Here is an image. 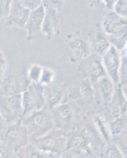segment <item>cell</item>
Wrapping results in <instances>:
<instances>
[{
  "mask_svg": "<svg viewBox=\"0 0 127 158\" xmlns=\"http://www.w3.org/2000/svg\"><path fill=\"white\" fill-rule=\"evenodd\" d=\"M55 129L64 131L69 130L74 120V110L68 103H61L52 108Z\"/></svg>",
  "mask_w": 127,
  "mask_h": 158,
  "instance_id": "cell-9",
  "label": "cell"
},
{
  "mask_svg": "<svg viewBox=\"0 0 127 158\" xmlns=\"http://www.w3.org/2000/svg\"><path fill=\"white\" fill-rule=\"evenodd\" d=\"M44 96L46 106L52 109L61 104L60 102L64 97V91L59 87L53 85L44 86Z\"/></svg>",
  "mask_w": 127,
  "mask_h": 158,
  "instance_id": "cell-18",
  "label": "cell"
},
{
  "mask_svg": "<svg viewBox=\"0 0 127 158\" xmlns=\"http://www.w3.org/2000/svg\"><path fill=\"white\" fill-rule=\"evenodd\" d=\"M68 138L66 132L54 128L46 135L31 140L30 143L40 150L59 156L67 150Z\"/></svg>",
  "mask_w": 127,
  "mask_h": 158,
  "instance_id": "cell-4",
  "label": "cell"
},
{
  "mask_svg": "<svg viewBox=\"0 0 127 158\" xmlns=\"http://www.w3.org/2000/svg\"><path fill=\"white\" fill-rule=\"evenodd\" d=\"M107 105L108 115L107 118L113 135L127 129V101L120 85L117 87L114 98Z\"/></svg>",
  "mask_w": 127,
  "mask_h": 158,
  "instance_id": "cell-3",
  "label": "cell"
},
{
  "mask_svg": "<svg viewBox=\"0 0 127 158\" xmlns=\"http://www.w3.org/2000/svg\"><path fill=\"white\" fill-rule=\"evenodd\" d=\"M102 29L109 39L111 46L122 52L127 45V20L114 10H107L103 16Z\"/></svg>",
  "mask_w": 127,
  "mask_h": 158,
  "instance_id": "cell-1",
  "label": "cell"
},
{
  "mask_svg": "<svg viewBox=\"0 0 127 158\" xmlns=\"http://www.w3.org/2000/svg\"><path fill=\"white\" fill-rule=\"evenodd\" d=\"M57 155L46 153L29 143L24 149V158H57Z\"/></svg>",
  "mask_w": 127,
  "mask_h": 158,
  "instance_id": "cell-21",
  "label": "cell"
},
{
  "mask_svg": "<svg viewBox=\"0 0 127 158\" xmlns=\"http://www.w3.org/2000/svg\"><path fill=\"white\" fill-rule=\"evenodd\" d=\"M102 63L105 68L107 76L119 85V70L121 66V52L111 46L107 52L101 58Z\"/></svg>",
  "mask_w": 127,
  "mask_h": 158,
  "instance_id": "cell-10",
  "label": "cell"
},
{
  "mask_svg": "<svg viewBox=\"0 0 127 158\" xmlns=\"http://www.w3.org/2000/svg\"><path fill=\"white\" fill-rule=\"evenodd\" d=\"M89 44L91 52L100 59L111 47V42L103 29H95L91 32Z\"/></svg>",
  "mask_w": 127,
  "mask_h": 158,
  "instance_id": "cell-13",
  "label": "cell"
},
{
  "mask_svg": "<svg viewBox=\"0 0 127 158\" xmlns=\"http://www.w3.org/2000/svg\"><path fill=\"white\" fill-rule=\"evenodd\" d=\"M43 6L46 10V14L42 25V32L46 36L50 38L53 36L58 25L62 2L43 1Z\"/></svg>",
  "mask_w": 127,
  "mask_h": 158,
  "instance_id": "cell-8",
  "label": "cell"
},
{
  "mask_svg": "<svg viewBox=\"0 0 127 158\" xmlns=\"http://www.w3.org/2000/svg\"><path fill=\"white\" fill-rule=\"evenodd\" d=\"M45 14H46V10L44 7L43 2L40 7L31 11L25 27V29L27 32L28 39H33L42 32Z\"/></svg>",
  "mask_w": 127,
  "mask_h": 158,
  "instance_id": "cell-12",
  "label": "cell"
},
{
  "mask_svg": "<svg viewBox=\"0 0 127 158\" xmlns=\"http://www.w3.org/2000/svg\"><path fill=\"white\" fill-rule=\"evenodd\" d=\"M4 148H5V147H4L3 144H2V141H1V139H0V154H1L2 151H3Z\"/></svg>",
  "mask_w": 127,
  "mask_h": 158,
  "instance_id": "cell-36",
  "label": "cell"
},
{
  "mask_svg": "<svg viewBox=\"0 0 127 158\" xmlns=\"http://www.w3.org/2000/svg\"><path fill=\"white\" fill-rule=\"evenodd\" d=\"M55 79V72L49 67H43L40 84L43 86H49L53 84Z\"/></svg>",
  "mask_w": 127,
  "mask_h": 158,
  "instance_id": "cell-26",
  "label": "cell"
},
{
  "mask_svg": "<svg viewBox=\"0 0 127 158\" xmlns=\"http://www.w3.org/2000/svg\"><path fill=\"white\" fill-rule=\"evenodd\" d=\"M96 91L98 92L100 98L105 104H108L114 98L116 93L117 87L114 81L109 77L105 76L101 78L99 81L95 83Z\"/></svg>",
  "mask_w": 127,
  "mask_h": 158,
  "instance_id": "cell-15",
  "label": "cell"
},
{
  "mask_svg": "<svg viewBox=\"0 0 127 158\" xmlns=\"http://www.w3.org/2000/svg\"><path fill=\"white\" fill-rule=\"evenodd\" d=\"M125 158H127V156H125Z\"/></svg>",
  "mask_w": 127,
  "mask_h": 158,
  "instance_id": "cell-37",
  "label": "cell"
},
{
  "mask_svg": "<svg viewBox=\"0 0 127 158\" xmlns=\"http://www.w3.org/2000/svg\"><path fill=\"white\" fill-rule=\"evenodd\" d=\"M127 84V52H121V66L119 70V85Z\"/></svg>",
  "mask_w": 127,
  "mask_h": 158,
  "instance_id": "cell-25",
  "label": "cell"
},
{
  "mask_svg": "<svg viewBox=\"0 0 127 158\" xmlns=\"http://www.w3.org/2000/svg\"><path fill=\"white\" fill-rule=\"evenodd\" d=\"M43 67L41 65L33 64L29 67L27 71V79L30 83H40Z\"/></svg>",
  "mask_w": 127,
  "mask_h": 158,
  "instance_id": "cell-24",
  "label": "cell"
},
{
  "mask_svg": "<svg viewBox=\"0 0 127 158\" xmlns=\"http://www.w3.org/2000/svg\"><path fill=\"white\" fill-rule=\"evenodd\" d=\"M24 149L25 148L16 151L11 148H4L0 158H24Z\"/></svg>",
  "mask_w": 127,
  "mask_h": 158,
  "instance_id": "cell-28",
  "label": "cell"
},
{
  "mask_svg": "<svg viewBox=\"0 0 127 158\" xmlns=\"http://www.w3.org/2000/svg\"><path fill=\"white\" fill-rule=\"evenodd\" d=\"M80 152L73 149H67L63 153L59 155L57 158H80Z\"/></svg>",
  "mask_w": 127,
  "mask_h": 158,
  "instance_id": "cell-33",
  "label": "cell"
},
{
  "mask_svg": "<svg viewBox=\"0 0 127 158\" xmlns=\"http://www.w3.org/2000/svg\"><path fill=\"white\" fill-rule=\"evenodd\" d=\"M22 94L0 97V112L7 124L17 122L22 118Z\"/></svg>",
  "mask_w": 127,
  "mask_h": 158,
  "instance_id": "cell-7",
  "label": "cell"
},
{
  "mask_svg": "<svg viewBox=\"0 0 127 158\" xmlns=\"http://www.w3.org/2000/svg\"><path fill=\"white\" fill-rule=\"evenodd\" d=\"M90 145V137L85 131H76L71 136L68 135L67 149H73L82 153L83 151H89Z\"/></svg>",
  "mask_w": 127,
  "mask_h": 158,
  "instance_id": "cell-14",
  "label": "cell"
},
{
  "mask_svg": "<svg viewBox=\"0 0 127 158\" xmlns=\"http://www.w3.org/2000/svg\"><path fill=\"white\" fill-rule=\"evenodd\" d=\"M7 71V60L2 51L0 48V80L6 76Z\"/></svg>",
  "mask_w": 127,
  "mask_h": 158,
  "instance_id": "cell-30",
  "label": "cell"
},
{
  "mask_svg": "<svg viewBox=\"0 0 127 158\" xmlns=\"http://www.w3.org/2000/svg\"><path fill=\"white\" fill-rule=\"evenodd\" d=\"M21 121L27 130L30 141L41 138L54 129L52 109L47 106L22 117Z\"/></svg>",
  "mask_w": 127,
  "mask_h": 158,
  "instance_id": "cell-2",
  "label": "cell"
},
{
  "mask_svg": "<svg viewBox=\"0 0 127 158\" xmlns=\"http://www.w3.org/2000/svg\"><path fill=\"white\" fill-rule=\"evenodd\" d=\"M69 48L75 57L85 59L91 55L90 44L82 38H75L69 43Z\"/></svg>",
  "mask_w": 127,
  "mask_h": 158,
  "instance_id": "cell-17",
  "label": "cell"
},
{
  "mask_svg": "<svg viewBox=\"0 0 127 158\" xmlns=\"http://www.w3.org/2000/svg\"><path fill=\"white\" fill-rule=\"evenodd\" d=\"M5 123H6L5 120H4L3 117H2L1 112H0V131L3 129V127H5Z\"/></svg>",
  "mask_w": 127,
  "mask_h": 158,
  "instance_id": "cell-34",
  "label": "cell"
},
{
  "mask_svg": "<svg viewBox=\"0 0 127 158\" xmlns=\"http://www.w3.org/2000/svg\"><path fill=\"white\" fill-rule=\"evenodd\" d=\"M22 2L25 7L28 8L30 11H33L40 7L42 5L43 1H41V0H23V1H22Z\"/></svg>",
  "mask_w": 127,
  "mask_h": 158,
  "instance_id": "cell-32",
  "label": "cell"
},
{
  "mask_svg": "<svg viewBox=\"0 0 127 158\" xmlns=\"http://www.w3.org/2000/svg\"><path fill=\"white\" fill-rule=\"evenodd\" d=\"M22 103L23 108L22 117L45 108L46 104L43 85L40 83H29L22 92Z\"/></svg>",
  "mask_w": 127,
  "mask_h": 158,
  "instance_id": "cell-6",
  "label": "cell"
},
{
  "mask_svg": "<svg viewBox=\"0 0 127 158\" xmlns=\"http://www.w3.org/2000/svg\"><path fill=\"white\" fill-rule=\"evenodd\" d=\"M2 85L0 88V97H7V96L15 95L22 94L24 89L22 88V83L20 79L15 76L4 77Z\"/></svg>",
  "mask_w": 127,
  "mask_h": 158,
  "instance_id": "cell-16",
  "label": "cell"
},
{
  "mask_svg": "<svg viewBox=\"0 0 127 158\" xmlns=\"http://www.w3.org/2000/svg\"><path fill=\"white\" fill-rule=\"evenodd\" d=\"M11 0H0V20L7 18L11 8Z\"/></svg>",
  "mask_w": 127,
  "mask_h": 158,
  "instance_id": "cell-29",
  "label": "cell"
},
{
  "mask_svg": "<svg viewBox=\"0 0 127 158\" xmlns=\"http://www.w3.org/2000/svg\"><path fill=\"white\" fill-rule=\"evenodd\" d=\"M93 89L91 85L87 82H83L80 86V94L83 97H90L93 95Z\"/></svg>",
  "mask_w": 127,
  "mask_h": 158,
  "instance_id": "cell-31",
  "label": "cell"
},
{
  "mask_svg": "<svg viewBox=\"0 0 127 158\" xmlns=\"http://www.w3.org/2000/svg\"><path fill=\"white\" fill-rule=\"evenodd\" d=\"M87 72H88L90 81L94 84L99 81L101 78L107 76L105 68H104L100 58L94 59V61H92L89 64Z\"/></svg>",
  "mask_w": 127,
  "mask_h": 158,
  "instance_id": "cell-20",
  "label": "cell"
},
{
  "mask_svg": "<svg viewBox=\"0 0 127 158\" xmlns=\"http://www.w3.org/2000/svg\"><path fill=\"white\" fill-rule=\"evenodd\" d=\"M121 89H122V94H123L124 97H125V99H126L127 101V84L122 85V86H121Z\"/></svg>",
  "mask_w": 127,
  "mask_h": 158,
  "instance_id": "cell-35",
  "label": "cell"
},
{
  "mask_svg": "<svg viewBox=\"0 0 127 158\" xmlns=\"http://www.w3.org/2000/svg\"><path fill=\"white\" fill-rule=\"evenodd\" d=\"M101 158H125V156L114 144L108 143L102 151Z\"/></svg>",
  "mask_w": 127,
  "mask_h": 158,
  "instance_id": "cell-23",
  "label": "cell"
},
{
  "mask_svg": "<svg viewBox=\"0 0 127 158\" xmlns=\"http://www.w3.org/2000/svg\"><path fill=\"white\" fill-rule=\"evenodd\" d=\"M111 143L114 144L120 149L124 156H127V129L113 135Z\"/></svg>",
  "mask_w": 127,
  "mask_h": 158,
  "instance_id": "cell-22",
  "label": "cell"
},
{
  "mask_svg": "<svg viewBox=\"0 0 127 158\" xmlns=\"http://www.w3.org/2000/svg\"><path fill=\"white\" fill-rule=\"evenodd\" d=\"M113 10L120 17L127 20V0H118L115 2Z\"/></svg>",
  "mask_w": 127,
  "mask_h": 158,
  "instance_id": "cell-27",
  "label": "cell"
},
{
  "mask_svg": "<svg viewBox=\"0 0 127 158\" xmlns=\"http://www.w3.org/2000/svg\"><path fill=\"white\" fill-rule=\"evenodd\" d=\"M0 139L4 147L18 151L27 146L29 138L27 130L23 126L20 119L4 127L0 131Z\"/></svg>",
  "mask_w": 127,
  "mask_h": 158,
  "instance_id": "cell-5",
  "label": "cell"
},
{
  "mask_svg": "<svg viewBox=\"0 0 127 158\" xmlns=\"http://www.w3.org/2000/svg\"><path fill=\"white\" fill-rule=\"evenodd\" d=\"M94 123L97 131L99 132L103 138L108 143H111L113 134L107 117L103 116L101 114H98L94 117Z\"/></svg>",
  "mask_w": 127,
  "mask_h": 158,
  "instance_id": "cell-19",
  "label": "cell"
},
{
  "mask_svg": "<svg viewBox=\"0 0 127 158\" xmlns=\"http://www.w3.org/2000/svg\"><path fill=\"white\" fill-rule=\"evenodd\" d=\"M31 11L22 4V1H11L9 15L7 17V25L18 29H25Z\"/></svg>",
  "mask_w": 127,
  "mask_h": 158,
  "instance_id": "cell-11",
  "label": "cell"
}]
</instances>
